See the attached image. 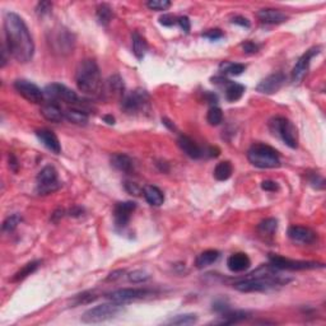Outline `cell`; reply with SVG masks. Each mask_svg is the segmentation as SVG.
<instances>
[{
    "label": "cell",
    "mask_w": 326,
    "mask_h": 326,
    "mask_svg": "<svg viewBox=\"0 0 326 326\" xmlns=\"http://www.w3.org/2000/svg\"><path fill=\"white\" fill-rule=\"evenodd\" d=\"M4 33L9 55L22 64L31 62L35 53V43L28 27L18 14L13 12L4 14Z\"/></svg>",
    "instance_id": "obj_1"
},
{
    "label": "cell",
    "mask_w": 326,
    "mask_h": 326,
    "mask_svg": "<svg viewBox=\"0 0 326 326\" xmlns=\"http://www.w3.org/2000/svg\"><path fill=\"white\" fill-rule=\"evenodd\" d=\"M289 278H284L278 274V269L273 267L271 265H261L250 273L246 278L233 283V288L238 292L250 293V292H267L277 287L286 286Z\"/></svg>",
    "instance_id": "obj_2"
},
{
    "label": "cell",
    "mask_w": 326,
    "mask_h": 326,
    "mask_svg": "<svg viewBox=\"0 0 326 326\" xmlns=\"http://www.w3.org/2000/svg\"><path fill=\"white\" fill-rule=\"evenodd\" d=\"M75 82L80 92L88 96H98L102 92V78L97 63L92 59L80 62L75 73Z\"/></svg>",
    "instance_id": "obj_3"
},
{
    "label": "cell",
    "mask_w": 326,
    "mask_h": 326,
    "mask_svg": "<svg viewBox=\"0 0 326 326\" xmlns=\"http://www.w3.org/2000/svg\"><path fill=\"white\" fill-rule=\"evenodd\" d=\"M250 163L259 169H277L281 166V158L274 148L266 144H254L247 152Z\"/></svg>",
    "instance_id": "obj_4"
},
{
    "label": "cell",
    "mask_w": 326,
    "mask_h": 326,
    "mask_svg": "<svg viewBox=\"0 0 326 326\" xmlns=\"http://www.w3.org/2000/svg\"><path fill=\"white\" fill-rule=\"evenodd\" d=\"M269 128L274 135L279 137L286 143V145H288L292 149L297 148V145H298V133H297L296 126L292 124V121H289L286 118H282V116H277V118L270 120Z\"/></svg>",
    "instance_id": "obj_5"
},
{
    "label": "cell",
    "mask_w": 326,
    "mask_h": 326,
    "mask_svg": "<svg viewBox=\"0 0 326 326\" xmlns=\"http://www.w3.org/2000/svg\"><path fill=\"white\" fill-rule=\"evenodd\" d=\"M121 311H123V305H120V303H102V305L94 306V307L87 310L80 320L84 323L104 322V321L116 317Z\"/></svg>",
    "instance_id": "obj_6"
},
{
    "label": "cell",
    "mask_w": 326,
    "mask_h": 326,
    "mask_svg": "<svg viewBox=\"0 0 326 326\" xmlns=\"http://www.w3.org/2000/svg\"><path fill=\"white\" fill-rule=\"evenodd\" d=\"M62 187L59 179H58V171L55 167L46 166L40 171L37 176V193L40 195H48Z\"/></svg>",
    "instance_id": "obj_7"
},
{
    "label": "cell",
    "mask_w": 326,
    "mask_h": 326,
    "mask_svg": "<svg viewBox=\"0 0 326 326\" xmlns=\"http://www.w3.org/2000/svg\"><path fill=\"white\" fill-rule=\"evenodd\" d=\"M270 265L278 270H310L323 267V264L315 261H302V260H291L287 257L279 256V255H269Z\"/></svg>",
    "instance_id": "obj_8"
},
{
    "label": "cell",
    "mask_w": 326,
    "mask_h": 326,
    "mask_svg": "<svg viewBox=\"0 0 326 326\" xmlns=\"http://www.w3.org/2000/svg\"><path fill=\"white\" fill-rule=\"evenodd\" d=\"M148 103H149V96L144 89H135L130 93H125L121 98V108L130 115L144 110Z\"/></svg>",
    "instance_id": "obj_9"
},
{
    "label": "cell",
    "mask_w": 326,
    "mask_h": 326,
    "mask_svg": "<svg viewBox=\"0 0 326 326\" xmlns=\"http://www.w3.org/2000/svg\"><path fill=\"white\" fill-rule=\"evenodd\" d=\"M149 294H152V291L145 288H123L108 293L107 294V298H108L111 302L125 305V303L131 302V301L145 298V297L149 296Z\"/></svg>",
    "instance_id": "obj_10"
},
{
    "label": "cell",
    "mask_w": 326,
    "mask_h": 326,
    "mask_svg": "<svg viewBox=\"0 0 326 326\" xmlns=\"http://www.w3.org/2000/svg\"><path fill=\"white\" fill-rule=\"evenodd\" d=\"M43 93H45L48 98L52 99V101H63L68 104L79 103V97H78V94L70 88H68L67 86H64V84H48V86H46Z\"/></svg>",
    "instance_id": "obj_11"
},
{
    "label": "cell",
    "mask_w": 326,
    "mask_h": 326,
    "mask_svg": "<svg viewBox=\"0 0 326 326\" xmlns=\"http://www.w3.org/2000/svg\"><path fill=\"white\" fill-rule=\"evenodd\" d=\"M14 88L16 91L27 99L28 102L32 103H41L43 101V91H41L35 83L30 82L27 79H17L14 82Z\"/></svg>",
    "instance_id": "obj_12"
},
{
    "label": "cell",
    "mask_w": 326,
    "mask_h": 326,
    "mask_svg": "<svg viewBox=\"0 0 326 326\" xmlns=\"http://www.w3.org/2000/svg\"><path fill=\"white\" fill-rule=\"evenodd\" d=\"M318 52H320V47L316 46V47H312L308 51H306L302 57L298 59V62L294 65L293 70H292V80H293L294 83H298V82H301L305 78L306 73H307L308 68H310L311 59L313 57H316Z\"/></svg>",
    "instance_id": "obj_13"
},
{
    "label": "cell",
    "mask_w": 326,
    "mask_h": 326,
    "mask_svg": "<svg viewBox=\"0 0 326 326\" xmlns=\"http://www.w3.org/2000/svg\"><path fill=\"white\" fill-rule=\"evenodd\" d=\"M284 83H286V75L281 72L274 73V74L267 75L257 84L256 91L264 94H274L283 87Z\"/></svg>",
    "instance_id": "obj_14"
},
{
    "label": "cell",
    "mask_w": 326,
    "mask_h": 326,
    "mask_svg": "<svg viewBox=\"0 0 326 326\" xmlns=\"http://www.w3.org/2000/svg\"><path fill=\"white\" fill-rule=\"evenodd\" d=\"M137 208V204L133 201H124V203L116 204L114 209V220H115V226L118 228H125L128 223L130 222L131 214Z\"/></svg>",
    "instance_id": "obj_15"
},
{
    "label": "cell",
    "mask_w": 326,
    "mask_h": 326,
    "mask_svg": "<svg viewBox=\"0 0 326 326\" xmlns=\"http://www.w3.org/2000/svg\"><path fill=\"white\" fill-rule=\"evenodd\" d=\"M288 236L292 241L300 243H312L315 242L316 235L312 230L302 226H292L288 230Z\"/></svg>",
    "instance_id": "obj_16"
},
{
    "label": "cell",
    "mask_w": 326,
    "mask_h": 326,
    "mask_svg": "<svg viewBox=\"0 0 326 326\" xmlns=\"http://www.w3.org/2000/svg\"><path fill=\"white\" fill-rule=\"evenodd\" d=\"M177 144H179L180 149H181L185 154L189 155V157L193 158V159H199V158H201L205 154V152H204L193 139H190L186 135H180L179 139H177Z\"/></svg>",
    "instance_id": "obj_17"
},
{
    "label": "cell",
    "mask_w": 326,
    "mask_h": 326,
    "mask_svg": "<svg viewBox=\"0 0 326 326\" xmlns=\"http://www.w3.org/2000/svg\"><path fill=\"white\" fill-rule=\"evenodd\" d=\"M36 137L38 138L41 143L47 148L48 150H51L55 154H59L62 152V145H60L59 139L55 134L51 130L47 129H41V130L36 131Z\"/></svg>",
    "instance_id": "obj_18"
},
{
    "label": "cell",
    "mask_w": 326,
    "mask_h": 326,
    "mask_svg": "<svg viewBox=\"0 0 326 326\" xmlns=\"http://www.w3.org/2000/svg\"><path fill=\"white\" fill-rule=\"evenodd\" d=\"M251 265V260L247 256L246 254L243 252H237V254H233L228 257L227 260V266L231 271L233 273H242V271H246L247 269Z\"/></svg>",
    "instance_id": "obj_19"
},
{
    "label": "cell",
    "mask_w": 326,
    "mask_h": 326,
    "mask_svg": "<svg viewBox=\"0 0 326 326\" xmlns=\"http://www.w3.org/2000/svg\"><path fill=\"white\" fill-rule=\"evenodd\" d=\"M257 18L265 24H281L286 22L288 17L278 9H261L257 12Z\"/></svg>",
    "instance_id": "obj_20"
},
{
    "label": "cell",
    "mask_w": 326,
    "mask_h": 326,
    "mask_svg": "<svg viewBox=\"0 0 326 326\" xmlns=\"http://www.w3.org/2000/svg\"><path fill=\"white\" fill-rule=\"evenodd\" d=\"M41 115L51 123H60L64 119V113H63L59 104H57L55 102L43 104L41 107Z\"/></svg>",
    "instance_id": "obj_21"
},
{
    "label": "cell",
    "mask_w": 326,
    "mask_h": 326,
    "mask_svg": "<svg viewBox=\"0 0 326 326\" xmlns=\"http://www.w3.org/2000/svg\"><path fill=\"white\" fill-rule=\"evenodd\" d=\"M106 93L113 97H121L125 94V86H124L123 78L119 74H114L108 78L106 83Z\"/></svg>",
    "instance_id": "obj_22"
},
{
    "label": "cell",
    "mask_w": 326,
    "mask_h": 326,
    "mask_svg": "<svg viewBox=\"0 0 326 326\" xmlns=\"http://www.w3.org/2000/svg\"><path fill=\"white\" fill-rule=\"evenodd\" d=\"M249 317V312L246 311H226V312L221 313L220 320L214 321V323H222V325H233V323H238L241 321L246 320Z\"/></svg>",
    "instance_id": "obj_23"
},
{
    "label": "cell",
    "mask_w": 326,
    "mask_h": 326,
    "mask_svg": "<svg viewBox=\"0 0 326 326\" xmlns=\"http://www.w3.org/2000/svg\"><path fill=\"white\" fill-rule=\"evenodd\" d=\"M143 195H144L145 200H147L150 205L159 206L162 205L163 201H165V195H163L162 191H160L157 186H153V185H148V186L144 187Z\"/></svg>",
    "instance_id": "obj_24"
},
{
    "label": "cell",
    "mask_w": 326,
    "mask_h": 326,
    "mask_svg": "<svg viewBox=\"0 0 326 326\" xmlns=\"http://www.w3.org/2000/svg\"><path fill=\"white\" fill-rule=\"evenodd\" d=\"M111 165H113L116 170H119V171L121 172H126V174L131 172L134 169L131 158L129 157V155L123 154V153H116V154H114L113 157H111Z\"/></svg>",
    "instance_id": "obj_25"
},
{
    "label": "cell",
    "mask_w": 326,
    "mask_h": 326,
    "mask_svg": "<svg viewBox=\"0 0 326 326\" xmlns=\"http://www.w3.org/2000/svg\"><path fill=\"white\" fill-rule=\"evenodd\" d=\"M64 118L75 125H86L88 123V114L80 108H68L64 113Z\"/></svg>",
    "instance_id": "obj_26"
},
{
    "label": "cell",
    "mask_w": 326,
    "mask_h": 326,
    "mask_svg": "<svg viewBox=\"0 0 326 326\" xmlns=\"http://www.w3.org/2000/svg\"><path fill=\"white\" fill-rule=\"evenodd\" d=\"M131 38H133L134 55L137 57L138 60H142L143 58L145 57V53H147V50H148L147 41H145L144 37H143V36H140L138 32H133Z\"/></svg>",
    "instance_id": "obj_27"
},
{
    "label": "cell",
    "mask_w": 326,
    "mask_h": 326,
    "mask_svg": "<svg viewBox=\"0 0 326 326\" xmlns=\"http://www.w3.org/2000/svg\"><path fill=\"white\" fill-rule=\"evenodd\" d=\"M218 259H220V252L216 251V250H206V251L201 252V254L196 257L195 265L199 269H204V267L214 264Z\"/></svg>",
    "instance_id": "obj_28"
},
{
    "label": "cell",
    "mask_w": 326,
    "mask_h": 326,
    "mask_svg": "<svg viewBox=\"0 0 326 326\" xmlns=\"http://www.w3.org/2000/svg\"><path fill=\"white\" fill-rule=\"evenodd\" d=\"M245 93V87L240 83L235 82H228L226 84V99L230 102H236L241 98Z\"/></svg>",
    "instance_id": "obj_29"
},
{
    "label": "cell",
    "mask_w": 326,
    "mask_h": 326,
    "mask_svg": "<svg viewBox=\"0 0 326 326\" xmlns=\"http://www.w3.org/2000/svg\"><path fill=\"white\" fill-rule=\"evenodd\" d=\"M113 9L108 4H99L97 7V12H96V18L97 22H98L101 26L106 27L110 24L111 19H113Z\"/></svg>",
    "instance_id": "obj_30"
},
{
    "label": "cell",
    "mask_w": 326,
    "mask_h": 326,
    "mask_svg": "<svg viewBox=\"0 0 326 326\" xmlns=\"http://www.w3.org/2000/svg\"><path fill=\"white\" fill-rule=\"evenodd\" d=\"M232 165L228 160H225V162H221L216 165L215 170H214V177H215L218 181H226V180L230 179L232 176Z\"/></svg>",
    "instance_id": "obj_31"
},
{
    "label": "cell",
    "mask_w": 326,
    "mask_h": 326,
    "mask_svg": "<svg viewBox=\"0 0 326 326\" xmlns=\"http://www.w3.org/2000/svg\"><path fill=\"white\" fill-rule=\"evenodd\" d=\"M40 261H31L28 262V264H26L19 271H17V273L14 274V277L12 278V282H21L23 281V279H26L27 277L35 273L36 270H37V267L40 266Z\"/></svg>",
    "instance_id": "obj_32"
},
{
    "label": "cell",
    "mask_w": 326,
    "mask_h": 326,
    "mask_svg": "<svg viewBox=\"0 0 326 326\" xmlns=\"http://www.w3.org/2000/svg\"><path fill=\"white\" fill-rule=\"evenodd\" d=\"M198 321V316L195 313H182V315H176L170 318L167 323L170 325H193Z\"/></svg>",
    "instance_id": "obj_33"
},
{
    "label": "cell",
    "mask_w": 326,
    "mask_h": 326,
    "mask_svg": "<svg viewBox=\"0 0 326 326\" xmlns=\"http://www.w3.org/2000/svg\"><path fill=\"white\" fill-rule=\"evenodd\" d=\"M221 72L225 74L230 75H241L245 70H246V65L238 64V63H230V62H223L220 65Z\"/></svg>",
    "instance_id": "obj_34"
},
{
    "label": "cell",
    "mask_w": 326,
    "mask_h": 326,
    "mask_svg": "<svg viewBox=\"0 0 326 326\" xmlns=\"http://www.w3.org/2000/svg\"><path fill=\"white\" fill-rule=\"evenodd\" d=\"M277 228H278V221L276 218H267V220L262 221L259 226H257V230L261 235H267L271 236L276 233Z\"/></svg>",
    "instance_id": "obj_35"
},
{
    "label": "cell",
    "mask_w": 326,
    "mask_h": 326,
    "mask_svg": "<svg viewBox=\"0 0 326 326\" xmlns=\"http://www.w3.org/2000/svg\"><path fill=\"white\" fill-rule=\"evenodd\" d=\"M206 120H208V123L210 124V125H213V126L220 125V124L223 121L222 110H221L220 107L213 106L210 108V110L208 111V115H206Z\"/></svg>",
    "instance_id": "obj_36"
},
{
    "label": "cell",
    "mask_w": 326,
    "mask_h": 326,
    "mask_svg": "<svg viewBox=\"0 0 326 326\" xmlns=\"http://www.w3.org/2000/svg\"><path fill=\"white\" fill-rule=\"evenodd\" d=\"M22 222V218L18 215V214H13V215L8 216L3 223V231L6 232H12V231L16 230L18 227L19 223Z\"/></svg>",
    "instance_id": "obj_37"
},
{
    "label": "cell",
    "mask_w": 326,
    "mask_h": 326,
    "mask_svg": "<svg viewBox=\"0 0 326 326\" xmlns=\"http://www.w3.org/2000/svg\"><path fill=\"white\" fill-rule=\"evenodd\" d=\"M147 7L150 11H167L171 7V2H169V0H149Z\"/></svg>",
    "instance_id": "obj_38"
},
{
    "label": "cell",
    "mask_w": 326,
    "mask_h": 326,
    "mask_svg": "<svg viewBox=\"0 0 326 326\" xmlns=\"http://www.w3.org/2000/svg\"><path fill=\"white\" fill-rule=\"evenodd\" d=\"M129 281L133 282V283H143V282H147L148 279L150 278L149 274L145 271V270H134L128 276Z\"/></svg>",
    "instance_id": "obj_39"
},
{
    "label": "cell",
    "mask_w": 326,
    "mask_h": 326,
    "mask_svg": "<svg viewBox=\"0 0 326 326\" xmlns=\"http://www.w3.org/2000/svg\"><path fill=\"white\" fill-rule=\"evenodd\" d=\"M96 298H97V297L94 296V294L89 293V292H84V293L75 296L74 305H84V303L93 302V301L96 300Z\"/></svg>",
    "instance_id": "obj_40"
},
{
    "label": "cell",
    "mask_w": 326,
    "mask_h": 326,
    "mask_svg": "<svg viewBox=\"0 0 326 326\" xmlns=\"http://www.w3.org/2000/svg\"><path fill=\"white\" fill-rule=\"evenodd\" d=\"M159 23L165 27H172L177 24V17H174L172 14H163L159 18Z\"/></svg>",
    "instance_id": "obj_41"
},
{
    "label": "cell",
    "mask_w": 326,
    "mask_h": 326,
    "mask_svg": "<svg viewBox=\"0 0 326 326\" xmlns=\"http://www.w3.org/2000/svg\"><path fill=\"white\" fill-rule=\"evenodd\" d=\"M51 8H52L51 3H48V2H41V3L37 4L36 12H37L38 16H46V14L50 13Z\"/></svg>",
    "instance_id": "obj_42"
},
{
    "label": "cell",
    "mask_w": 326,
    "mask_h": 326,
    "mask_svg": "<svg viewBox=\"0 0 326 326\" xmlns=\"http://www.w3.org/2000/svg\"><path fill=\"white\" fill-rule=\"evenodd\" d=\"M310 184L312 185L315 189H323L325 187V181L322 177L317 174H312V176L310 177Z\"/></svg>",
    "instance_id": "obj_43"
},
{
    "label": "cell",
    "mask_w": 326,
    "mask_h": 326,
    "mask_svg": "<svg viewBox=\"0 0 326 326\" xmlns=\"http://www.w3.org/2000/svg\"><path fill=\"white\" fill-rule=\"evenodd\" d=\"M228 310H230V305L226 301L218 300L213 303V311H215V312L223 313Z\"/></svg>",
    "instance_id": "obj_44"
},
{
    "label": "cell",
    "mask_w": 326,
    "mask_h": 326,
    "mask_svg": "<svg viewBox=\"0 0 326 326\" xmlns=\"http://www.w3.org/2000/svg\"><path fill=\"white\" fill-rule=\"evenodd\" d=\"M177 24H179L180 28H181L185 33L190 32V28H191V26H190V19L187 18L186 16L177 17Z\"/></svg>",
    "instance_id": "obj_45"
},
{
    "label": "cell",
    "mask_w": 326,
    "mask_h": 326,
    "mask_svg": "<svg viewBox=\"0 0 326 326\" xmlns=\"http://www.w3.org/2000/svg\"><path fill=\"white\" fill-rule=\"evenodd\" d=\"M223 32L221 30H210L208 31V32H205L203 35V37L208 38V40L210 41H216V40H221V38L223 37Z\"/></svg>",
    "instance_id": "obj_46"
},
{
    "label": "cell",
    "mask_w": 326,
    "mask_h": 326,
    "mask_svg": "<svg viewBox=\"0 0 326 326\" xmlns=\"http://www.w3.org/2000/svg\"><path fill=\"white\" fill-rule=\"evenodd\" d=\"M242 48L246 53H255L259 51V45H256V43L252 42V41H245V42L242 43Z\"/></svg>",
    "instance_id": "obj_47"
},
{
    "label": "cell",
    "mask_w": 326,
    "mask_h": 326,
    "mask_svg": "<svg viewBox=\"0 0 326 326\" xmlns=\"http://www.w3.org/2000/svg\"><path fill=\"white\" fill-rule=\"evenodd\" d=\"M261 189L265 190V191H278L279 186L276 181H271V180H265V181L261 182Z\"/></svg>",
    "instance_id": "obj_48"
},
{
    "label": "cell",
    "mask_w": 326,
    "mask_h": 326,
    "mask_svg": "<svg viewBox=\"0 0 326 326\" xmlns=\"http://www.w3.org/2000/svg\"><path fill=\"white\" fill-rule=\"evenodd\" d=\"M232 23L233 24H237V26H241V27H245V28H249L251 24H250V21L247 18H245V17L242 16H236L232 18Z\"/></svg>",
    "instance_id": "obj_49"
},
{
    "label": "cell",
    "mask_w": 326,
    "mask_h": 326,
    "mask_svg": "<svg viewBox=\"0 0 326 326\" xmlns=\"http://www.w3.org/2000/svg\"><path fill=\"white\" fill-rule=\"evenodd\" d=\"M125 186H126V190H128V191L130 194H134V195H139L140 189L135 184H130V182H126Z\"/></svg>",
    "instance_id": "obj_50"
},
{
    "label": "cell",
    "mask_w": 326,
    "mask_h": 326,
    "mask_svg": "<svg viewBox=\"0 0 326 326\" xmlns=\"http://www.w3.org/2000/svg\"><path fill=\"white\" fill-rule=\"evenodd\" d=\"M9 167H11V170H13L14 172L18 171V160H17L16 155L14 154H9Z\"/></svg>",
    "instance_id": "obj_51"
},
{
    "label": "cell",
    "mask_w": 326,
    "mask_h": 326,
    "mask_svg": "<svg viewBox=\"0 0 326 326\" xmlns=\"http://www.w3.org/2000/svg\"><path fill=\"white\" fill-rule=\"evenodd\" d=\"M123 274H124V270H116V271H113L110 276L107 277V281H116V279L121 278Z\"/></svg>",
    "instance_id": "obj_52"
},
{
    "label": "cell",
    "mask_w": 326,
    "mask_h": 326,
    "mask_svg": "<svg viewBox=\"0 0 326 326\" xmlns=\"http://www.w3.org/2000/svg\"><path fill=\"white\" fill-rule=\"evenodd\" d=\"M206 101H208L209 103H216L218 98H216V96L214 93H206Z\"/></svg>",
    "instance_id": "obj_53"
},
{
    "label": "cell",
    "mask_w": 326,
    "mask_h": 326,
    "mask_svg": "<svg viewBox=\"0 0 326 326\" xmlns=\"http://www.w3.org/2000/svg\"><path fill=\"white\" fill-rule=\"evenodd\" d=\"M162 123H163V124H165V125H166V126H167V128H169V129H170V130H175V129H176V128H175L174 123H172V121H170V120H169V119H166V118H165V119H162Z\"/></svg>",
    "instance_id": "obj_54"
},
{
    "label": "cell",
    "mask_w": 326,
    "mask_h": 326,
    "mask_svg": "<svg viewBox=\"0 0 326 326\" xmlns=\"http://www.w3.org/2000/svg\"><path fill=\"white\" fill-rule=\"evenodd\" d=\"M103 120L106 121V123L108 124V125H114V124H115V118H114L113 115L103 116Z\"/></svg>",
    "instance_id": "obj_55"
},
{
    "label": "cell",
    "mask_w": 326,
    "mask_h": 326,
    "mask_svg": "<svg viewBox=\"0 0 326 326\" xmlns=\"http://www.w3.org/2000/svg\"><path fill=\"white\" fill-rule=\"evenodd\" d=\"M80 214H82V210H80L79 208H74V209H72V210H70V215L78 216V215H80Z\"/></svg>",
    "instance_id": "obj_56"
}]
</instances>
